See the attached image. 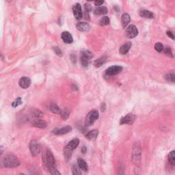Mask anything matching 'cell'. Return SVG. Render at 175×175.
Wrapping results in <instances>:
<instances>
[{"mask_svg": "<svg viewBox=\"0 0 175 175\" xmlns=\"http://www.w3.org/2000/svg\"><path fill=\"white\" fill-rule=\"evenodd\" d=\"M2 166L7 168H15L20 166V161L13 154H8L2 159Z\"/></svg>", "mask_w": 175, "mask_h": 175, "instance_id": "1", "label": "cell"}, {"mask_svg": "<svg viewBox=\"0 0 175 175\" xmlns=\"http://www.w3.org/2000/svg\"><path fill=\"white\" fill-rule=\"evenodd\" d=\"M43 163L45 167L49 170L51 168L56 167L55 166V160L54 155L52 154L51 151L49 149L46 150V152L43 156Z\"/></svg>", "mask_w": 175, "mask_h": 175, "instance_id": "2", "label": "cell"}, {"mask_svg": "<svg viewBox=\"0 0 175 175\" xmlns=\"http://www.w3.org/2000/svg\"><path fill=\"white\" fill-rule=\"evenodd\" d=\"M99 117V112L96 110H93L89 112L86 117L85 124L86 126H91L94 123Z\"/></svg>", "mask_w": 175, "mask_h": 175, "instance_id": "3", "label": "cell"}, {"mask_svg": "<svg viewBox=\"0 0 175 175\" xmlns=\"http://www.w3.org/2000/svg\"><path fill=\"white\" fill-rule=\"evenodd\" d=\"M30 150L33 157H36L39 155L40 152V146L36 140H31L30 143Z\"/></svg>", "mask_w": 175, "mask_h": 175, "instance_id": "4", "label": "cell"}, {"mask_svg": "<svg viewBox=\"0 0 175 175\" xmlns=\"http://www.w3.org/2000/svg\"><path fill=\"white\" fill-rule=\"evenodd\" d=\"M93 57V54L90 51L86 50L82 51L81 55V62L84 66H87L89 64V60Z\"/></svg>", "mask_w": 175, "mask_h": 175, "instance_id": "5", "label": "cell"}, {"mask_svg": "<svg viewBox=\"0 0 175 175\" xmlns=\"http://www.w3.org/2000/svg\"><path fill=\"white\" fill-rule=\"evenodd\" d=\"M138 34V30L137 27L134 25H130L129 27H127L125 31V36L128 38H133L137 37Z\"/></svg>", "mask_w": 175, "mask_h": 175, "instance_id": "6", "label": "cell"}, {"mask_svg": "<svg viewBox=\"0 0 175 175\" xmlns=\"http://www.w3.org/2000/svg\"><path fill=\"white\" fill-rule=\"evenodd\" d=\"M136 118V116L132 114H128L124 117L122 118L120 121L121 124H131L133 123Z\"/></svg>", "mask_w": 175, "mask_h": 175, "instance_id": "7", "label": "cell"}, {"mask_svg": "<svg viewBox=\"0 0 175 175\" xmlns=\"http://www.w3.org/2000/svg\"><path fill=\"white\" fill-rule=\"evenodd\" d=\"M72 131V127L69 125H66L62 128H56L52 131V133L56 135H62L70 133Z\"/></svg>", "mask_w": 175, "mask_h": 175, "instance_id": "8", "label": "cell"}, {"mask_svg": "<svg viewBox=\"0 0 175 175\" xmlns=\"http://www.w3.org/2000/svg\"><path fill=\"white\" fill-rule=\"evenodd\" d=\"M122 70H123V68L121 66H112L105 71V73L108 75H114L120 73Z\"/></svg>", "mask_w": 175, "mask_h": 175, "instance_id": "9", "label": "cell"}, {"mask_svg": "<svg viewBox=\"0 0 175 175\" xmlns=\"http://www.w3.org/2000/svg\"><path fill=\"white\" fill-rule=\"evenodd\" d=\"M73 15L77 19H81L82 18V6L80 4L77 3V4H75L73 7Z\"/></svg>", "mask_w": 175, "mask_h": 175, "instance_id": "10", "label": "cell"}, {"mask_svg": "<svg viewBox=\"0 0 175 175\" xmlns=\"http://www.w3.org/2000/svg\"><path fill=\"white\" fill-rule=\"evenodd\" d=\"M19 86L22 88L27 89L30 86V85H31V80H30L29 77H21V78L19 79Z\"/></svg>", "mask_w": 175, "mask_h": 175, "instance_id": "11", "label": "cell"}, {"mask_svg": "<svg viewBox=\"0 0 175 175\" xmlns=\"http://www.w3.org/2000/svg\"><path fill=\"white\" fill-rule=\"evenodd\" d=\"M61 38L63 40L64 43L66 44H71L73 42V38L72 35L67 31L63 32L61 34Z\"/></svg>", "mask_w": 175, "mask_h": 175, "instance_id": "12", "label": "cell"}, {"mask_svg": "<svg viewBox=\"0 0 175 175\" xmlns=\"http://www.w3.org/2000/svg\"><path fill=\"white\" fill-rule=\"evenodd\" d=\"M140 155H141V150L140 147H135L133 150V162L134 163H138L140 159Z\"/></svg>", "mask_w": 175, "mask_h": 175, "instance_id": "13", "label": "cell"}, {"mask_svg": "<svg viewBox=\"0 0 175 175\" xmlns=\"http://www.w3.org/2000/svg\"><path fill=\"white\" fill-rule=\"evenodd\" d=\"M76 27L80 32H88L90 30V26L86 22H81V23H77L76 25Z\"/></svg>", "mask_w": 175, "mask_h": 175, "instance_id": "14", "label": "cell"}, {"mask_svg": "<svg viewBox=\"0 0 175 175\" xmlns=\"http://www.w3.org/2000/svg\"><path fill=\"white\" fill-rule=\"evenodd\" d=\"M79 142H80V141L78 138H75L73 139V140H72L71 141L69 142L68 144L66 145V146L70 149H71L72 151H74V150L79 146Z\"/></svg>", "mask_w": 175, "mask_h": 175, "instance_id": "15", "label": "cell"}, {"mask_svg": "<svg viewBox=\"0 0 175 175\" xmlns=\"http://www.w3.org/2000/svg\"><path fill=\"white\" fill-rule=\"evenodd\" d=\"M33 126L35 127H37V128H40V129H44L47 127V124L45 121H44L43 120H40V119H37V120H35L33 122Z\"/></svg>", "mask_w": 175, "mask_h": 175, "instance_id": "16", "label": "cell"}, {"mask_svg": "<svg viewBox=\"0 0 175 175\" xmlns=\"http://www.w3.org/2000/svg\"><path fill=\"white\" fill-rule=\"evenodd\" d=\"M140 16L143 18L146 19H153L154 18V14L152 12L147 10H142L140 11Z\"/></svg>", "mask_w": 175, "mask_h": 175, "instance_id": "17", "label": "cell"}, {"mask_svg": "<svg viewBox=\"0 0 175 175\" xmlns=\"http://www.w3.org/2000/svg\"><path fill=\"white\" fill-rule=\"evenodd\" d=\"M77 165H78L79 168L81 169L82 171L87 172L88 170V166L87 163L86 162V161L82 159V158H79L77 160Z\"/></svg>", "mask_w": 175, "mask_h": 175, "instance_id": "18", "label": "cell"}, {"mask_svg": "<svg viewBox=\"0 0 175 175\" xmlns=\"http://www.w3.org/2000/svg\"><path fill=\"white\" fill-rule=\"evenodd\" d=\"M130 20H131V18H130V15L127 13H124L123 15H122L121 18V21H122V26L123 27H126L128 24L129 23Z\"/></svg>", "mask_w": 175, "mask_h": 175, "instance_id": "19", "label": "cell"}, {"mask_svg": "<svg viewBox=\"0 0 175 175\" xmlns=\"http://www.w3.org/2000/svg\"><path fill=\"white\" fill-rule=\"evenodd\" d=\"M131 47V43H129V42L127 43L121 47L120 50H119V52H120V54L122 55H125L129 52Z\"/></svg>", "mask_w": 175, "mask_h": 175, "instance_id": "20", "label": "cell"}, {"mask_svg": "<svg viewBox=\"0 0 175 175\" xmlns=\"http://www.w3.org/2000/svg\"><path fill=\"white\" fill-rule=\"evenodd\" d=\"M108 12V10L106 7L101 6L96 8L94 11V15H106Z\"/></svg>", "mask_w": 175, "mask_h": 175, "instance_id": "21", "label": "cell"}, {"mask_svg": "<svg viewBox=\"0 0 175 175\" xmlns=\"http://www.w3.org/2000/svg\"><path fill=\"white\" fill-rule=\"evenodd\" d=\"M73 152V151H72L71 149L68 148L66 146L65 147V149H64V155H65V158L66 162H68V161L70 160L72 157Z\"/></svg>", "mask_w": 175, "mask_h": 175, "instance_id": "22", "label": "cell"}, {"mask_svg": "<svg viewBox=\"0 0 175 175\" xmlns=\"http://www.w3.org/2000/svg\"><path fill=\"white\" fill-rule=\"evenodd\" d=\"M99 135V131L96 129L92 130V131H89L86 135V138L88 140H93V139L96 138L97 135Z\"/></svg>", "mask_w": 175, "mask_h": 175, "instance_id": "23", "label": "cell"}, {"mask_svg": "<svg viewBox=\"0 0 175 175\" xmlns=\"http://www.w3.org/2000/svg\"><path fill=\"white\" fill-rule=\"evenodd\" d=\"M49 110L51 112L54 114H60L62 110L58 107V105L56 103H51L49 105Z\"/></svg>", "mask_w": 175, "mask_h": 175, "instance_id": "24", "label": "cell"}, {"mask_svg": "<svg viewBox=\"0 0 175 175\" xmlns=\"http://www.w3.org/2000/svg\"><path fill=\"white\" fill-rule=\"evenodd\" d=\"M110 18L108 16H103L101 19V20L99 21V24L101 25V26H107L108 24H110Z\"/></svg>", "mask_w": 175, "mask_h": 175, "instance_id": "25", "label": "cell"}, {"mask_svg": "<svg viewBox=\"0 0 175 175\" xmlns=\"http://www.w3.org/2000/svg\"><path fill=\"white\" fill-rule=\"evenodd\" d=\"M168 161L171 164L175 165V151H171L168 155Z\"/></svg>", "mask_w": 175, "mask_h": 175, "instance_id": "26", "label": "cell"}, {"mask_svg": "<svg viewBox=\"0 0 175 175\" xmlns=\"http://www.w3.org/2000/svg\"><path fill=\"white\" fill-rule=\"evenodd\" d=\"M105 61V58L104 57L99 58V59H97L95 62H94V66H95L96 67H100V66H101L103 65Z\"/></svg>", "mask_w": 175, "mask_h": 175, "instance_id": "27", "label": "cell"}, {"mask_svg": "<svg viewBox=\"0 0 175 175\" xmlns=\"http://www.w3.org/2000/svg\"><path fill=\"white\" fill-rule=\"evenodd\" d=\"M60 115L61 116V117H62L63 119L66 120V119L69 117V112L68 111V110H66V109L62 110V111H61V112L60 114Z\"/></svg>", "mask_w": 175, "mask_h": 175, "instance_id": "28", "label": "cell"}, {"mask_svg": "<svg viewBox=\"0 0 175 175\" xmlns=\"http://www.w3.org/2000/svg\"><path fill=\"white\" fill-rule=\"evenodd\" d=\"M166 79L168 82H175V75L174 74H168L165 77Z\"/></svg>", "mask_w": 175, "mask_h": 175, "instance_id": "29", "label": "cell"}, {"mask_svg": "<svg viewBox=\"0 0 175 175\" xmlns=\"http://www.w3.org/2000/svg\"><path fill=\"white\" fill-rule=\"evenodd\" d=\"M155 49L158 52H162L163 50V46L161 43H157L155 45Z\"/></svg>", "mask_w": 175, "mask_h": 175, "instance_id": "30", "label": "cell"}, {"mask_svg": "<svg viewBox=\"0 0 175 175\" xmlns=\"http://www.w3.org/2000/svg\"><path fill=\"white\" fill-rule=\"evenodd\" d=\"M49 171L50 174H51V175H61V173L58 170L56 167L50 168Z\"/></svg>", "mask_w": 175, "mask_h": 175, "instance_id": "31", "label": "cell"}, {"mask_svg": "<svg viewBox=\"0 0 175 175\" xmlns=\"http://www.w3.org/2000/svg\"><path fill=\"white\" fill-rule=\"evenodd\" d=\"M22 104V100L21 98L20 97H18L17 99H16L15 101H14L12 103V106L13 107H16L18 106V105Z\"/></svg>", "mask_w": 175, "mask_h": 175, "instance_id": "32", "label": "cell"}, {"mask_svg": "<svg viewBox=\"0 0 175 175\" xmlns=\"http://www.w3.org/2000/svg\"><path fill=\"white\" fill-rule=\"evenodd\" d=\"M34 116H35L36 118H41L43 116V113L42 112H40V110H34Z\"/></svg>", "mask_w": 175, "mask_h": 175, "instance_id": "33", "label": "cell"}, {"mask_svg": "<svg viewBox=\"0 0 175 175\" xmlns=\"http://www.w3.org/2000/svg\"><path fill=\"white\" fill-rule=\"evenodd\" d=\"M54 51L55 52V54H56L58 56H62V52L61 51V49L58 47H55L54 48Z\"/></svg>", "mask_w": 175, "mask_h": 175, "instance_id": "34", "label": "cell"}, {"mask_svg": "<svg viewBox=\"0 0 175 175\" xmlns=\"http://www.w3.org/2000/svg\"><path fill=\"white\" fill-rule=\"evenodd\" d=\"M164 53H165V54L166 55H168V57H173V53H172L170 49L168 48V47H166V48L164 49Z\"/></svg>", "mask_w": 175, "mask_h": 175, "instance_id": "35", "label": "cell"}, {"mask_svg": "<svg viewBox=\"0 0 175 175\" xmlns=\"http://www.w3.org/2000/svg\"><path fill=\"white\" fill-rule=\"evenodd\" d=\"M72 174L73 175H79V173L78 170H77V168L75 166H73V169H72Z\"/></svg>", "mask_w": 175, "mask_h": 175, "instance_id": "36", "label": "cell"}, {"mask_svg": "<svg viewBox=\"0 0 175 175\" xmlns=\"http://www.w3.org/2000/svg\"><path fill=\"white\" fill-rule=\"evenodd\" d=\"M85 9H86V12L90 13V12L92 10L90 5L88 4H85Z\"/></svg>", "mask_w": 175, "mask_h": 175, "instance_id": "37", "label": "cell"}, {"mask_svg": "<svg viewBox=\"0 0 175 175\" xmlns=\"http://www.w3.org/2000/svg\"><path fill=\"white\" fill-rule=\"evenodd\" d=\"M166 34H167V35L168 36V37H170V38H172V39H173V40L175 39V37H174V35L173 34V33H172L171 32L168 31L167 32H166Z\"/></svg>", "mask_w": 175, "mask_h": 175, "instance_id": "38", "label": "cell"}, {"mask_svg": "<svg viewBox=\"0 0 175 175\" xmlns=\"http://www.w3.org/2000/svg\"><path fill=\"white\" fill-rule=\"evenodd\" d=\"M118 175H125V173H124V170L123 168H121L119 169L118 171Z\"/></svg>", "mask_w": 175, "mask_h": 175, "instance_id": "39", "label": "cell"}, {"mask_svg": "<svg viewBox=\"0 0 175 175\" xmlns=\"http://www.w3.org/2000/svg\"><path fill=\"white\" fill-rule=\"evenodd\" d=\"M104 3V1H95L94 2V4L95 5H101V4H103Z\"/></svg>", "mask_w": 175, "mask_h": 175, "instance_id": "40", "label": "cell"}, {"mask_svg": "<svg viewBox=\"0 0 175 175\" xmlns=\"http://www.w3.org/2000/svg\"><path fill=\"white\" fill-rule=\"evenodd\" d=\"M106 109V105H105V103H103L101 105V110L102 112H104V111Z\"/></svg>", "mask_w": 175, "mask_h": 175, "instance_id": "41", "label": "cell"}, {"mask_svg": "<svg viewBox=\"0 0 175 175\" xmlns=\"http://www.w3.org/2000/svg\"><path fill=\"white\" fill-rule=\"evenodd\" d=\"M82 153H84V154H85L86 152V146H84L82 149Z\"/></svg>", "mask_w": 175, "mask_h": 175, "instance_id": "42", "label": "cell"}, {"mask_svg": "<svg viewBox=\"0 0 175 175\" xmlns=\"http://www.w3.org/2000/svg\"><path fill=\"white\" fill-rule=\"evenodd\" d=\"M20 175H26V174H21Z\"/></svg>", "mask_w": 175, "mask_h": 175, "instance_id": "43", "label": "cell"}, {"mask_svg": "<svg viewBox=\"0 0 175 175\" xmlns=\"http://www.w3.org/2000/svg\"></svg>", "mask_w": 175, "mask_h": 175, "instance_id": "44", "label": "cell"}]
</instances>
